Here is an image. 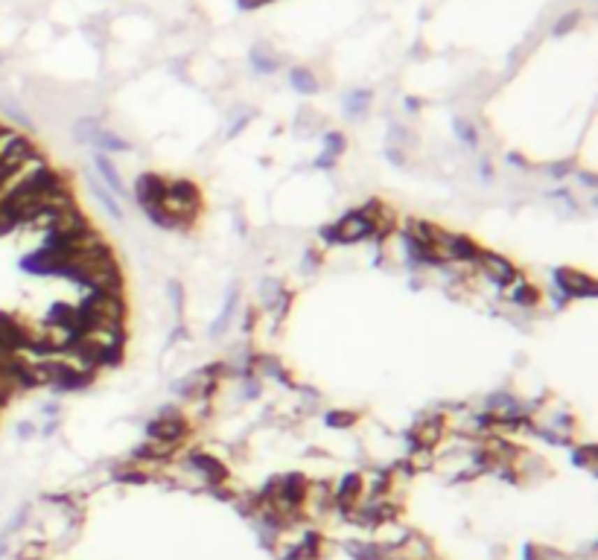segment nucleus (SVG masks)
Segmentation results:
<instances>
[{
	"label": "nucleus",
	"instance_id": "7c9ffc66",
	"mask_svg": "<svg viewBox=\"0 0 598 560\" xmlns=\"http://www.w3.org/2000/svg\"><path fill=\"white\" fill-rule=\"evenodd\" d=\"M245 397L257 400V397H260V385H257V383H248V385H245Z\"/></svg>",
	"mask_w": 598,
	"mask_h": 560
},
{
	"label": "nucleus",
	"instance_id": "0eeeda50",
	"mask_svg": "<svg viewBox=\"0 0 598 560\" xmlns=\"http://www.w3.org/2000/svg\"><path fill=\"white\" fill-rule=\"evenodd\" d=\"M441 435H444V418H426L418 429H414V450H435L441 443Z\"/></svg>",
	"mask_w": 598,
	"mask_h": 560
},
{
	"label": "nucleus",
	"instance_id": "393cba45",
	"mask_svg": "<svg viewBox=\"0 0 598 560\" xmlns=\"http://www.w3.org/2000/svg\"><path fill=\"white\" fill-rule=\"evenodd\" d=\"M167 289H170V301H173V312H175V318H181V307H184V289H181L178 280H170Z\"/></svg>",
	"mask_w": 598,
	"mask_h": 560
},
{
	"label": "nucleus",
	"instance_id": "6e6552de",
	"mask_svg": "<svg viewBox=\"0 0 598 560\" xmlns=\"http://www.w3.org/2000/svg\"><path fill=\"white\" fill-rule=\"evenodd\" d=\"M190 467L202 473L205 482H210V485H222L228 479V470H225L222 461L213 458V455H205V452H193L190 455Z\"/></svg>",
	"mask_w": 598,
	"mask_h": 560
},
{
	"label": "nucleus",
	"instance_id": "7ed1b4c3",
	"mask_svg": "<svg viewBox=\"0 0 598 560\" xmlns=\"http://www.w3.org/2000/svg\"><path fill=\"white\" fill-rule=\"evenodd\" d=\"M187 432H190V426L175 408H163L161 418H155L152 423L146 426V438L149 441H161V443H170V447H178Z\"/></svg>",
	"mask_w": 598,
	"mask_h": 560
},
{
	"label": "nucleus",
	"instance_id": "aec40b11",
	"mask_svg": "<svg viewBox=\"0 0 598 560\" xmlns=\"http://www.w3.org/2000/svg\"><path fill=\"white\" fill-rule=\"evenodd\" d=\"M368 103H371V94H368V91H356V94H351V96H347V108H351L347 114H351V117H359V114L365 111V105H368Z\"/></svg>",
	"mask_w": 598,
	"mask_h": 560
},
{
	"label": "nucleus",
	"instance_id": "f03ea898",
	"mask_svg": "<svg viewBox=\"0 0 598 560\" xmlns=\"http://www.w3.org/2000/svg\"><path fill=\"white\" fill-rule=\"evenodd\" d=\"M324 240L330 242H347V245H353V242H362V240H371L377 234V228L368 216H362L359 210L353 213H347V216L339 222V225H327L324 230Z\"/></svg>",
	"mask_w": 598,
	"mask_h": 560
},
{
	"label": "nucleus",
	"instance_id": "20e7f679",
	"mask_svg": "<svg viewBox=\"0 0 598 560\" xmlns=\"http://www.w3.org/2000/svg\"><path fill=\"white\" fill-rule=\"evenodd\" d=\"M555 286L560 289L563 298H595L598 295V283L584 274V272H575V269H555Z\"/></svg>",
	"mask_w": 598,
	"mask_h": 560
},
{
	"label": "nucleus",
	"instance_id": "4468645a",
	"mask_svg": "<svg viewBox=\"0 0 598 560\" xmlns=\"http://www.w3.org/2000/svg\"><path fill=\"white\" fill-rule=\"evenodd\" d=\"M94 146H99L103 152H129V149H131V143H126L123 138H117L114 131H105V128L96 131Z\"/></svg>",
	"mask_w": 598,
	"mask_h": 560
},
{
	"label": "nucleus",
	"instance_id": "6ab92c4d",
	"mask_svg": "<svg viewBox=\"0 0 598 560\" xmlns=\"http://www.w3.org/2000/svg\"><path fill=\"white\" fill-rule=\"evenodd\" d=\"M453 126H455V135L467 143V146H476L479 143V135H476V128H473V123L470 120H464V117H455L453 120Z\"/></svg>",
	"mask_w": 598,
	"mask_h": 560
},
{
	"label": "nucleus",
	"instance_id": "c756f323",
	"mask_svg": "<svg viewBox=\"0 0 598 560\" xmlns=\"http://www.w3.org/2000/svg\"><path fill=\"white\" fill-rule=\"evenodd\" d=\"M263 3H272V0H240L242 9H257V6H263Z\"/></svg>",
	"mask_w": 598,
	"mask_h": 560
},
{
	"label": "nucleus",
	"instance_id": "f257e3e1",
	"mask_svg": "<svg viewBox=\"0 0 598 560\" xmlns=\"http://www.w3.org/2000/svg\"><path fill=\"white\" fill-rule=\"evenodd\" d=\"M158 207L173 219V225H193L196 216L202 213V193L190 178H173L163 187V196Z\"/></svg>",
	"mask_w": 598,
	"mask_h": 560
},
{
	"label": "nucleus",
	"instance_id": "423d86ee",
	"mask_svg": "<svg viewBox=\"0 0 598 560\" xmlns=\"http://www.w3.org/2000/svg\"><path fill=\"white\" fill-rule=\"evenodd\" d=\"M163 187H167V181H163L161 175H155V172H143V175H138V181H135V199H138V202H140V207L146 210V207H152V205H158V202H161Z\"/></svg>",
	"mask_w": 598,
	"mask_h": 560
},
{
	"label": "nucleus",
	"instance_id": "9b49d317",
	"mask_svg": "<svg viewBox=\"0 0 598 560\" xmlns=\"http://www.w3.org/2000/svg\"><path fill=\"white\" fill-rule=\"evenodd\" d=\"M344 135H339V131H327L324 135V152L319 155V161H315V167H333L336 158L344 152Z\"/></svg>",
	"mask_w": 598,
	"mask_h": 560
},
{
	"label": "nucleus",
	"instance_id": "f3484780",
	"mask_svg": "<svg viewBox=\"0 0 598 560\" xmlns=\"http://www.w3.org/2000/svg\"><path fill=\"white\" fill-rule=\"evenodd\" d=\"M280 283L275 277H265L263 283H260V298H263V307H269V309H275V304L280 301Z\"/></svg>",
	"mask_w": 598,
	"mask_h": 560
},
{
	"label": "nucleus",
	"instance_id": "1a4fd4ad",
	"mask_svg": "<svg viewBox=\"0 0 598 560\" xmlns=\"http://www.w3.org/2000/svg\"><path fill=\"white\" fill-rule=\"evenodd\" d=\"M362 490H365L362 476H359V473H347L344 479L339 482V487H336V502H339L344 510H351V508H356V499L362 496Z\"/></svg>",
	"mask_w": 598,
	"mask_h": 560
},
{
	"label": "nucleus",
	"instance_id": "dca6fc26",
	"mask_svg": "<svg viewBox=\"0 0 598 560\" xmlns=\"http://www.w3.org/2000/svg\"><path fill=\"white\" fill-rule=\"evenodd\" d=\"M91 190H94V196H96L99 202H103V207L111 213L114 219H123V210H120L117 199H114V196H108V193H105V187H99V181H91Z\"/></svg>",
	"mask_w": 598,
	"mask_h": 560
},
{
	"label": "nucleus",
	"instance_id": "cd10ccee",
	"mask_svg": "<svg viewBox=\"0 0 598 560\" xmlns=\"http://www.w3.org/2000/svg\"><path fill=\"white\" fill-rule=\"evenodd\" d=\"M41 557V546H27L21 552V560H38Z\"/></svg>",
	"mask_w": 598,
	"mask_h": 560
},
{
	"label": "nucleus",
	"instance_id": "2eb2a0df",
	"mask_svg": "<svg viewBox=\"0 0 598 560\" xmlns=\"http://www.w3.org/2000/svg\"><path fill=\"white\" fill-rule=\"evenodd\" d=\"M289 79H292L295 91H301V94H315V91H319V79H315L307 68H295L289 73Z\"/></svg>",
	"mask_w": 598,
	"mask_h": 560
},
{
	"label": "nucleus",
	"instance_id": "f8f14e48",
	"mask_svg": "<svg viewBox=\"0 0 598 560\" xmlns=\"http://www.w3.org/2000/svg\"><path fill=\"white\" fill-rule=\"evenodd\" d=\"M237 304H240V286H237V283H231V289H228V295H225V307H222V312H219V318H216V324L210 327V336H213V339L225 333V327H228L231 316H234Z\"/></svg>",
	"mask_w": 598,
	"mask_h": 560
},
{
	"label": "nucleus",
	"instance_id": "2f4dec72",
	"mask_svg": "<svg viewBox=\"0 0 598 560\" xmlns=\"http://www.w3.org/2000/svg\"><path fill=\"white\" fill-rule=\"evenodd\" d=\"M479 170H481V175L493 178V167H490V161H481V163H479Z\"/></svg>",
	"mask_w": 598,
	"mask_h": 560
},
{
	"label": "nucleus",
	"instance_id": "a211bd4d",
	"mask_svg": "<svg viewBox=\"0 0 598 560\" xmlns=\"http://www.w3.org/2000/svg\"><path fill=\"white\" fill-rule=\"evenodd\" d=\"M359 418L353 415V411H330V415L324 418V423L330 426V429H344V426H353Z\"/></svg>",
	"mask_w": 598,
	"mask_h": 560
},
{
	"label": "nucleus",
	"instance_id": "412c9836",
	"mask_svg": "<svg viewBox=\"0 0 598 560\" xmlns=\"http://www.w3.org/2000/svg\"><path fill=\"white\" fill-rule=\"evenodd\" d=\"M578 24H581V12H567V15H563V18H560V21L552 27V32H555V36L560 38V36H567V32H572Z\"/></svg>",
	"mask_w": 598,
	"mask_h": 560
},
{
	"label": "nucleus",
	"instance_id": "473e14b6",
	"mask_svg": "<svg viewBox=\"0 0 598 560\" xmlns=\"http://www.w3.org/2000/svg\"><path fill=\"white\" fill-rule=\"evenodd\" d=\"M508 161H511V163H517V167H528V163H525V161H523L517 152H511V155H508Z\"/></svg>",
	"mask_w": 598,
	"mask_h": 560
},
{
	"label": "nucleus",
	"instance_id": "39448f33",
	"mask_svg": "<svg viewBox=\"0 0 598 560\" xmlns=\"http://www.w3.org/2000/svg\"><path fill=\"white\" fill-rule=\"evenodd\" d=\"M473 263L481 269V274H485L488 280H493L496 286H508V283L517 280V269H513V263L508 257H502V254H496V251H481L479 249Z\"/></svg>",
	"mask_w": 598,
	"mask_h": 560
},
{
	"label": "nucleus",
	"instance_id": "9d476101",
	"mask_svg": "<svg viewBox=\"0 0 598 560\" xmlns=\"http://www.w3.org/2000/svg\"><path fill=\"white\" fill-rule=\"evenodd\" d=\"M94 163H96L99 175H103V181L108 184V190H111L114 196H126V187H123V181H120V172H117V167L111 163V158H108L105 152H96Z\"/></svg>",
	"mask_w": 598,
	"mask_h": 560
},
{
	"label": "nucleus",
	"instance_id": "4be33fe9",
	"mask_svg": "<svg viewBox=\"0 0 598 560\" xmlns=\"http://www.w3.org/2000/svg\"><path fill=\"white\" fill-rule=\"evenodd\" d=\"M575 464H578V467L595 470V447H592V443H584V447L575 450Z\"/></svg>",
	"mask_w": 598,
	"mask_h": 560
},
{
	"label": "nucleus",
	"instance_id": "ddd939ff",
	"mask_svg": "<svg viewBox=\"0 0 598 560\" xmlns=\"http://www.w3.org/2000/svg\"><path fill=\"white\" fill-rule=\"evenodd\" d=\"M508 298H511V304H517V307H525V309H528V307H537L540 292H537V286L525 283V280H517V286L508 292Z\"/></svg>",
	"mask_w": 598,
	"mask_h": 560
},
{
	"label": "nucleus",
	"instance_id": "5701e85b",
	"mask_svg": "<svg viewBox=\"0 0 598 560\" xmlns=\"http://www.w3.org/2000/svg\"><path fill=\"white\" fill-rule=\"evenodd\" d=\"M251 61H254V68H257L260 73H272V71L277 68V61L265 56V50H263V47H257V50H251Z\"/></svg>",
	"mask_w": 598,
	"mask_h": 560
},
{
	"label": "nucleus",
	"instance_id": "b1692460",
	"mask_svg": "<svg viewBox=\"0 0 598 560\" xmlns=\"http://www.w3.org/2000/svg\"><path fill=\"white\" fill-rule=\"evenodd\" d=\"M96 131H99L96 120H82V123L76 126V140H79V143H94Z\"/></svg>",
	"mask_w": 598,
	"mask_h": 560
},
{
	"label": "nucleus",
	"instance_id": "a878e982",
	"mask_svg": "<svg viewBox=\"0 0 598 560\" xmlns=\"http://www.w3.org/2000/svg\"><path fill=\"white\" fill-rule=\"evenodd\" d=\"M0 105H3L9 117H15V120H18V123L24 126V128H29V126H32V123H29V117H27V114H24L18 105H12V103H6V100H0Z\"/></svg>",
	"mask_w": 598,
	"mask_h": 560
},
{
	"label": "nucleus",
	"instance_id": "bb28decb",
	"mask_svg": "<svg viewBox=\"0 0 598 560\" xmlns=\"http://www.w3.org/2000/svg\"><path fill=\"white\" fill-rule=\"evenodd\" d=\"M549 175H555V178H563L567 172H572V161H560V163H549Z\"/></svg>",
	"mask_w": 598,
	"mask_h": 560
},
{
	"label": "nucleus",
	"instance_id": "c85d7f7f",
	"mask_svg": "<svg viewBox=\"0 0 598 560\" xmlns=\"http://www.w3.org/2000/svg\"><path fill=\"white\" fill-rule=\"evenodd\" d=\"M32 432H36V426H32V423H27V420L18 423V435H21V438H29Z\"/></svg>",
	"mask_w": 598,
	"mask_h": 560
}]
</instances>
